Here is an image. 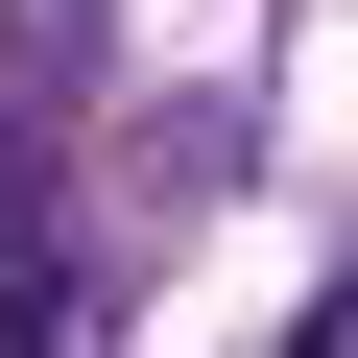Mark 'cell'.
<instances>
[{"label":"cell","mask_w":358,"mask_h":358,"mask_svg":"<svg viewBox=\"0 0 358 358\" xmlns=\"http://www.w3.org/2000/svg\"><path fill=\"white\" fill-rule=\"evenodd\" d=\"M287 358H358V287H334V310H310V334H287Z\"/></svg>","instance_id":"1"}]
</instances>
